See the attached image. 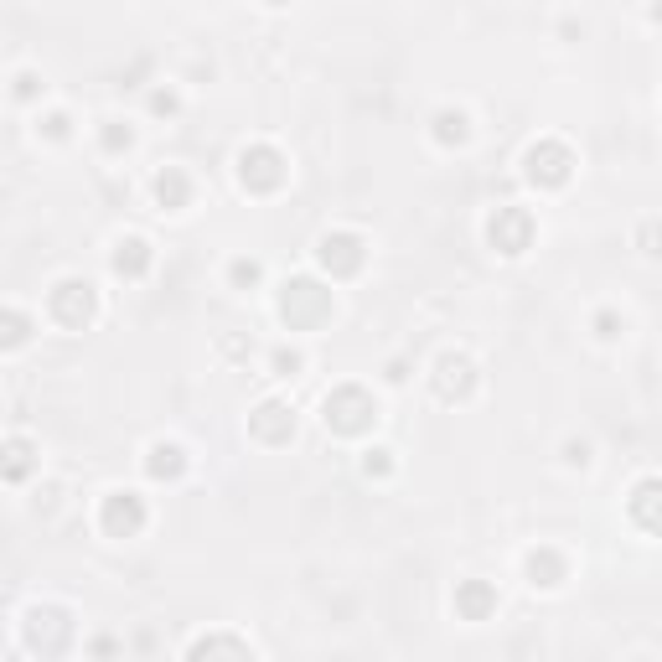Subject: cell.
Wrapping results in <instances>:
<instances>
[{"label":"cell","instance_id":"6da1fadb","mask_svg":"<svg viewBox=\"0 0 662 662\" xmlns=\"http://www.w3.org/2000/svg\"><path fill=\"white\" fill-rule=\"evenodd\" d=\"M373 419H378V404L363 394V388H337V394L326 399V425L337 435H363Z\"/></svg>","mask_w":662,"mask_h":662},{"label":"cell","instance_id":"7a4b0ae2","mask_svg":"<svg viewBox=\"0 0 662 662\" xmlns=\"http://www.w3.org/2000/svg\"><path fill=\"white\" fill-rule=\"evenodd\" d=\"M238 182H244L249 192H275L285 187V156L280 150H269V145H254L238 156Z\"/></svg>","mask_w":662,"mask_h":662},{"label":"cell","instance_id":"3957f363","mask_svg":"<svg viewBox=\"0 0 662 662\" xmlns=\"http://www.w3.org/2000/svg\"><path fill=\"white\" fill-rule=\"evenodd\" d=\"M280 311H285L290 326H316L321 316H331V295L321 285H311V280H295V285H285Z\"/></svg>","mask_w":662,"mask_h":662},{"label":"cell","instance_id":"277c9868","mask_svg":"<svg viewBox=\"0 0 662 662\" xmlns=\"http://www.w3.org/2000/svg\"><path fill=\"white\" fill-rule=\"evenodd\" d=\"M569 150L564 145H554V140H544V145H533L528 150V182L533 187H564L569 182Z\"/></svg>","mask_w":662,"mask_h":662},{"label":"cell","instance_id":"5b68a950","mask_svg":"<svg viewBox=\"0 0 662 662\" xmlns=\"http://www.w3.org/2000/svg\"><path fill=\"white\" fill-rule=\"evenodd\" d=\"M487 233H492V244L502 254H523L533 244V218L523 213V207H497V218H492Z\"/></svg>","mask_w":662,"mask_h":662},{"label":"cell","instance_id":"8992f818","mask_svg":"<svg viewBox=\"0 0 662 662\" xmlns=\"http://www.w3.org/2000/svg\"><path fill=\"white\" fill-rule=\"evenodd\" d=\"M52 316L63 326H83L88 316H94V285L88 280H63L52 290Z\"/></svg>","mask_w":662,"mask_h":662},{"label":"cell","instance_id":"52a82bcc","mask_svg":"<svg viewBox=\"0 0 662 662\" xmlns=\"http://www.w3.org/2000/svg\"><path fill=\"white\" fill-rule=\"evenodd\" d=\"M316 254H321V264L331 269V275H357V269H363V238H352V233H326Z\"/></svg>","mask_w":662,"mask_h":662},{"label":"cell","instance_id":"ba28073f","mask_svg":"<svg viewBox=\"0 0 662 662\" xmlns=\"http://www.w3.org/2000/svg\"><path fill=\"white\" fill-rule=\"evenodd\" d=\"M104 528H109L114 538H135V533L145 528V507H140V497L114 492V497L104 502Z\"/></svg>","mask_w":662,"mask_h":662},{"label":"cell","instance_id":"9c48e42d","mask_svg":"<svg viewBox=\"0 0 662 662\" xmlns=\"http://www.w3.org/2000/svg\"><path fill=\"white\" fill-rule=\"evenodd\" d=\"M254 435H259V440H275V445L290 440V435H295V414H290L285 404H264V409L254 414Z\"/></svg>","mask_w":662,"mask_h":662},{"label":"cell","instance_id":"30bf717a","mask_svg":"<svg viewBox=\"0 0 662 662\" xmlns=\"http://www.w3.org/2000/svg\"><path fill=\"white\" fill-rule=\"evenodd\" d=\"M192 662H254V652L233 637H207L192 647Z\"/></svg>","mask_w":662,"mask_h":662},{"label":"cell","instance_id":"8fae6325","mask_svg":"<svg viewBox=\"0 0 662 662\" xmlns=\"http://www.w3.org/2000/svg\"><path fill=\"white\" fill-rule=\"evenodd\" d=\"M32 466H37V456H32V445H26V440H6V445H0V476H6V481H26Z\"/></svg>","mask_w":662,"mask_h":662},{"label":"cell","instance_id":"7c38bea8","mask_svg":"<svg viewBox=\"0 0 662 662\" xmlns=\"http://www.w3.org/2000/svg\"><path fill=\"white\" fill-rule=\"evenodd\" d=\"M440 394L445 399H466L471 394V363L466 357H440Z\"/></svg>","mask_w":662,"mask_h":662},{"label":"cell","instance_id":"4fadbf2b","mask_svg":"<svg viewBox=\"0 0 662 662\" xmlns=\"http://www.w3.org/2000/svg\"><path fill=\"white\" fill-rule=\"evenodd\" d=\"M492 606H497V590H492V585H481V580H471V585H461V590H456V611H461V616H471V621H481Z\"/></svg>","mask_w":662,"mask_h":662},{"label":"cell","instance_id":"5bb4252c","mask_svg":"<svg viewBox=\"0 0 662 662\" xmlns=\"http://www.w3.org/2000/svg\"><path fill=\"white\" fill-rule=\"evenodd\" d=\"M145 264H150V244L145 238H119V249H114V269L119 275H145Z\"/></svg>","mask_w":662,"mask_h":662},{"label":"cell","instance_id":"9a60e30c","mask_svg":"<svg viewBox=\"0 0 662 662\" xmlns=\"http://www.w3.org/2000/svg\"><path fill=\"white\" fill-rule=\"evenodd\" d=\"M187 197H192L187 176L176 171V166H166V171L156 176V202H161V207H171V213H176V207H187Z\"/></svg>","mask_w":662,"mask_h":662},{"label":"cell","instance_id":"2e32d148","mask_svg":"<svg viewBox=\"0 0 662 662\" xmlns=\"http://www.w3.org/2000/svg\"><path fill=\"white\" fill-rule=\"evenodd\" d=\"M26 342H32V321H26L21 311H0V352L26 347Z\"/></svg>","mask_w":662,"mask_h":662},{"label":"cell","instance_id":"e0dca14e","mask_svg":"<svg viewBox=\"0 0 662 662\" xmlns=\"http://www.w3.org/2000/svg\"><path fill=\"white\" fill-rule=\"evenodd\" d=\"M182 450H176V445H156V450H150V461H145V471L150 476H182Z\"/></svg>","mask_w":662,"mask_h":662},{"label":"cell","instance_id":"ac0fdd59","mask_svg":"<svg viewBox=\"0 0 662 662\" xmlns=\"http://www.w3.org/2000/svg\"><path fill=\"white\" fill-rule=\"evenodd\" d=\"M528 575H533V585H559V575H564V564L544 549V554H528Z\"/></svg>","mask_w":662,"mask_h":662},{"label":"cell","instance_id":"d6986e66","mask_svg":"<svg viewBox=\"0 0 662 662\" xmlns=\"http://www.w3.org/2000/svg\"><path fill=\"white\" fill-rule=\"evenodd\" d=\"M435 140L440 145H461L466 140V114H450V109L435 114Z\"/></svg>","mask_w":662,"mask_h":662},{"label":"cell","instance_id":"ffe728a7","mask_svg":"<svg viewBox=\"0 0 662 662\" xmlns=\"http://www.w3.org/2000/svg\"><path fill=\"white\" fill-rule=\"evenodd\" d=\"M652 497H657V481H642V492H637V518H642L647 533H652Z\"/></svg>","mask_w":662,"mask_h":662},{"label":"cell","instance_id":"44dd1931","mask_svg":"<svg viewBox=\"0 0 662 662\" xmlns=\"http://www.w3.org/2000/svg\"><path fill=\"white\" fill-rule=\"evenodd\" d=\"M37 94H42V78L37 73H21L16 78V99H37Z\"/></svg>","mask_w":662,"mask_h":662},{"label":"cell","instance_id":"7402d4cb","mask_svg":"<svg viewBox=\"0 0 662 662\" xmlns=\"http://www.w3.org/2000/svg\"><path fill=\"white\" fill-rule=\"evenodd\" d=\"M254 280H259V264L254 259H238L233 264V285H254Z\"/></svg>","mask_w":662,"mask_h":662},{"label":"cell","instance_id":"603a6c76","mask_svg":"<svg viewBox=\"0 0 662 662\" xmlns=\"http://www.w3.org/2000/svg\"><path fill=\"white\" fill-rule=\"evenodd\" d=\"M130 140H135V135H130V130H119V125L104 130V145H109V150H130Z\"/></svg>","mask_w":662,"mask_h":662},{"label":"cell","instance_id":"cb8c5ba5","mask_svg":"<svg viewBox=\"0 0 662 662\" xmlns=\"http://www.w3.org/2000/svg\"><path fill=\"white\" fill-rule=\"evenodd\" d=\"M275 368H280V373H295L300 357H295V352H275Z\"/></svg>","mask_w":662,"mask_h":662},{"label":"cell","instance_id":"d4e9b609","mask_svg":"<svg viewBox=\"0 0 662 662\" xmlns=\"http://www.w3.org/2000/svg\"><path fill=\"white\" fill-rule=\"evenodd\" d=\"M47 135L63 140V135H68V114H52V119H47Z\"/></svg>","mask_w":662,"mask_h":662},{"label":"cell","instance_id":"484cf974","mask_svg":"<svg viewBox=\"0 0 662 662\" xmlns=\"http://www.w3.org/2000/svg\"><path fill=\"white\" fill-rule=\"evenodd\" d=\"M383 456H388V450H368V461H363V466H368V476H373V471H388V461H383Z\"/></svg>","mask_w":662,"mask_h":662},{"label":"cell","instance_id":"4316f807","mask_svg":"<svg viewBox=\"0 0 662 662\" xmlns=\"http://www.w3.org/2000/svg\"><path fill=\"white\" fill-rule=\"evenodd\" d=\"M150 109H156V114H171V109H176V94H156V99H150Z\"/></svg>","mask_w":662,"mask_h":662}]
</instances>
